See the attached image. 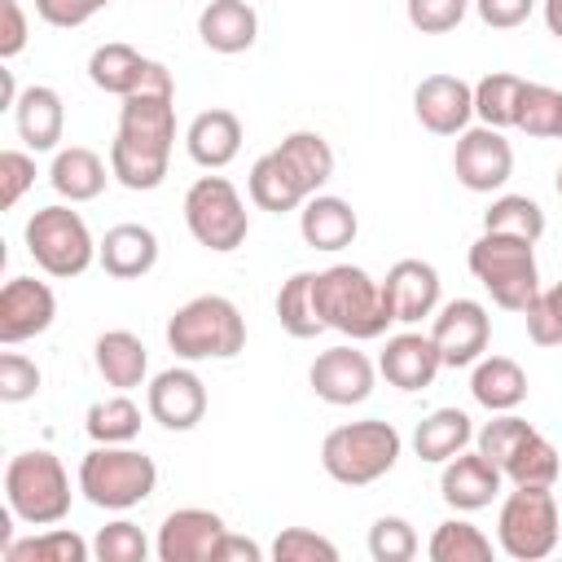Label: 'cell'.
Masks as SVG:
<instances>
[{
    "instance_id": "1",
    "label": "cell",
    "mask_w": 562,
    "mask_h": 562,
    "mask_svg": "<svg viewBox=\"0 0 562 562\" xmlns=\"http://www.w3.org/2000/svg\"><path fill=\"white\" fill-rule=\"evenodd\" d=\"M176 145V92H132L119 105V132L110 140V171L123 189L149 193L167 180Z\"/></svg>"
},
{
    "instance_id": "2",
    "label": "cell",
    "mask_w": 562,
    "mask_h": 562,
    "mask_svg": "<svg viewBox=\"0 0 562 562\" xmlns=\"http://www.w3.org/2000/svg\"><path fill=\"white\" fill-rule=\"evenodd\" d=\"M316 312L325 329H338L351 342H373L386 334V325H395L382 281H373L360 263H329L316 272Z\"/></svg>"
},
{
    "instance_id": "3",
    "label": "cell",
    "mask_w": 562,
    "mask_h": 562,
    "mask_svg": "<svg viewBox=\"0 0 562 562\" xmlns=\"http://www.w3.org/2000/svg\"><path fill=\"white\" fill-rule=\"evenodd\" d=\"M167 347L176 360H233L246 347V316L224 294H198L167 316Z\"/></svg>"
},
{
    "instance_id": "4",
    "label": "cell",
    "mask_w": 562,
    "mask_h": 562,
    "mask_svg": "<svg viewBox=\"0 0 562 562\" xmlns=\"http://www.w3.org/2000/svg\"><path fill=\"white\" fill-rule=\"evenodd\" d=\"M400 452H404V435L391 422H382V417L334 426L321 439V465L342 487H369V483H378L382 474L395 470Z\"/></svg>"
},
{
    "instance_id": "5",
    "label": "cell",
    "mask_w": 562,
    "mask_h": 562,
    "mask_svg": "<svg viewBox=\"0 0 562 562\" xmlns=\"http://www.w3.org/2000/svg\"><path fill=\"white\" fill-rule=\"evenodd\" d=\"M154 487H158V465H154V457H145L132 443H97L79 461V492L97 509L123 514V509L149 501Z\"/></svg>"
},
{
    "instance_id": "6",
    "label": "cell",
    "mask_w": 562,
    "mask_h": 562,
    "mask_svg": "<svg viewBox=\"0 0 562 562\" xmlns=\"http://www.w3.org/2000/svg\"><path fill=\"white\" fill-rule=\"evenodd\" d=\"M470 272L505 312H527L540 294V268H536V241L509 237V233H483L470 246Z\"/></svg>"
},
{
    "instance_id": "7",
    "label": "cell",
    "mask_w": 562,
    "mask_h": 562,
    "mask_svg": "<svg viewBox=\"0 0 562 562\" xmlns=\"http://www.w3.org/2000/svg\"><path fill=\"white\" fill-rule=\"evenodd\" d=\"M70 474L48 448H26L4 465V505L31 527H53L70 514Z\"/></svg>"
},
{
    "instance_id": "8",
    "label": "cell",
    "mask_w": 562,
    "mask_h": 562,
    "mask_svg": "<svg viewBox=\"0 0 562 562\" xmlns=\"http://www.w3.org/2000/svg\"><path fill=\"white\" fill-rule=\"evenodd\" d=\"M22 241H26V255L35 259V268L48 272V277H57V281H70V277L88 272L92 259H97L92 228H88L83 215L70 211L66 202L40 206V211L26 220Z\"/></svg>"
},
{
    "instance_id": "9",
    "label": "cell",
    "mask_w": 562,
    "mask_h": 562,
    "mask_svg": "<svg viewBox=\"0 0 562 562\" xmlns=\"http://www.w3.org/2000/svg\"><path fill=\"white\" fill-rule=\"evenodd\" d=\"M184 228L198 246L228 255L250 237V211L228 176H198L184 189Z\"/></svg>"
},
{
    "instance_id": "10",
    "label": "cell",
    "mask_w": 562,
    "mask_h": 562,
    "mask_svg": "<svg viewBox=\"0 0 562 562\" xmlns=\"http://www.w3.org/2000/svg\"><path fill=\"white\" fill-rule=\"evenodd\" d=\"M562 518L553 487H514L496 514V549L514 562H540L558 549Z\"/></svg>"
},
{
    "instance_id": "11",
    "label": "cell",
    "mask_w": 562,
    "mask_h": 562,
    "mask_svg": "<svg viewBox=\"0 0 562 562\" xmlns=\"http://www.w3.org/2000/svg\"><path fill=\"white\" fill-rule=\"evenodd\" d=\"M88 79L110 92V97H132V92H176L171 70L145 53H136L132 44H97L88 57Z\"/></svg>"
},
{
    "instance_id": "12",
    "label": "cell",
    "mask_w": 562,
    "mask_h": 562,
    "mask_svg": "<svg viewBox=\"0 0 562 562\" xmlns=\"http://www.w3.org/2000/svg\"><path fill=\"white\" fill-rule=\"evenodd\" d=\"M430 338L439 347L443 369H470L492 342V316L479 299H448L430 321Z\"/></svg>"
},
{
    "instance_id": "13",
    "label": "cell",
    "mask_w": 562,
    "mask_h": 562,
    "mask_svg": "<svg viewBox=\"0 0 562 562\" xmlns=\"http://www.w3.org/2000/svg\"><path fill=\"white\" fill-rule=\"evenodd\" d=\"M452 171L470 193H496L514 176V149L501 127H465L452 149Z\"/></svg>"
},
{
    "instance_id": "14",
    "label": "cell",
    "mask_w": 562,
    "mask_h": 562,
    "mask_svg": "<svg viewBox=\"0 0 562 562\" xmlns=\"http://www.w3.org/2000/svg\"><path fill=\"white\" fill-rule=\"evenodd\" d=\"M307 382H312L316 400H325L334 408H351V404H364L373 395L378 364L364 351H356L351 342H342V347H329L312 360Z\"/></svg>"
},
{
    "instance_id": "15",
    "label": "cell",
    "mask_w": 562,
    "mask_h": 562,
    "mask_svg": "<svg viewBox=\"0 0 562 562\" xmlns=\"http://www.w3.org/2000/svg\"><path fill=\"white\" fill-rule=\"evenodd\" d=\"M224 518L202 505L171 509L154 536L158 562H215V544L224 540Z\"/></svg>"
},
{
    "instance_id": "16",
    "label": "cell",
    "mask_w": 562,
    "mask_h": 562,
    "mask_svg": "<svg viewBox=\"0 0 562 562\" xmlns=\"http://www.w3.org/2000/svg\"><path fill=\"white\" fill-rule=\"evenodd\" d=\"M145 408L162 430H193L206 417V382L184 364H171L149 378Z\"/></svg>"
},
{
    "instance_id": "17",
    "label": "cell",
    "mask_w": 562,
    "mask_h": 562,
    "mask_svg": "<svg viewBox=\"0 0 562 562\" xmlns=\"http://www.w3.org/2000/svg\"><path fill=\"white\" fill-rule=\"evenodd\" d=\"M413 114L435 136H461L474 119V83L461 75H426L413 88Z\"/></svg>"
},
{
    "instance_id": "18",
    "label": "cell",
    "mask_w": 562,
    "mask_h": 562,
    "mask_svg": "<svg viewBox=\"0 0 562 562\" xmlns=\"http://www.w3.org/2000/svg\"><path fill=\"white\" fill-rule=\"evenodd\" d=\"M57 316V294L48 281L35 277H9L0 290V342L18 347L35 334H44Z\"/></svg>"
},
{
    "instance_id": "19",
    "label": "cell",
    "mask_w": 562,
    "mask_h": 562,
    "mask_svg": "<svg viewBox=\"0 0 562 562\" xmlns=\"http://www.w3.org/2000/svg\"><path fill=\"white\" fill-rule=\"evenodd\" d=\"M439 290H443L439 268L426 263V259H400L382 277V299H386L395 325H417V321L435 316L439 312Z\"/></svg>"
},
{
    "instance_id": "20",
    "label": "cell",
    "mask_w": 562,
    "mask_h": 562,
    "mask_svg": "<svg viewBox=\"0 0 562 562\" xmlns=\"http://www.w3.org/2000/svg\"><path fill=\"white\" fill-rule=\"evenodd\" d=\"M501 483H505L501 465L487 461L479 448H474V452L465 448V452H457V457L443 461L439 496H443L448 509H457V514H474V509H487V505L501 496Z\"/></svg>"
},
{
    "instance_id": "21",
    "label": "cell",
    "mask_w": 562,
    "mask_h": 562,
    "mask_svg": "<svg viewBox=\"0 0 562 562\" xmlns=\"http://www.w3.org/2000/svg\"><path fill=\"white\" fill-rule=\"evenodd\" d=\"M443 360H439V347L430 334H417V329H404V334H391L382 356H378V373L400 386V391H426L435 378H439Z\"/></svg>"
},
{
    "instance_id": "22",
    "label": "cell",
    "mask_w": 562,
    "mask_h": 562,
    "mask_svg": "<svg viewBox=\"0 0 562 562\" xmlns=\"http://www.w3.org/2000/svg\"><path fill=\"white\" fill-rule=\"evenodd\" d=\"M184 149L198 167L224 171L241 154V119L224 105H211V110L193 114V123L184 127Z\"/></svg>"
},
{
    "instance_id": "23",
    "label": "cell",
    "mask_w": 562,
    "mask_h": 562,
    "mask_svg": "<svg viewBox=\"0 0 562 562\" xmlns=\"http://www.w3.org/2000/svg\"><path fill=\"white\" fill-rule=\"evenodd\" d=\"M13 123H18V136L26 149L35 154H57V140L66 132V105H61V92L48 88V83H31L22 88L18 105H13Z\"/></svg>"
},
{
    "instance_id": "24",
    "label": "cell",
    "mask_w": 562,
    "mask_h": 562,
    "mask_svg": "<svg viewBox=\"0 0 562 562\" xmlns=\"http://www.w3.org/2000/svg\"><path fill=\"white\" fill-rule=\"evenodd\" d=\"M97 263L114 277V281H136L145 272H154L158 263V237L149 224H114L105 228V237L97 241Z\"/></svg>"
},
{
    "instance_id": "25",
    "label": "cell",
    "mask_w": 562,
    "mask_h": 562,
    "mask_svg": "<svg viewBox=\"0 0 562 562\" xmlns=\"http://www.w3.org/2000/svg\"><path fill=\"white\" fill-rule=\"evenodd\" d=\"M110 176H114L110 162H105L97 149H88V145H66V149H57V154H53V167H48L53 193L66 198L70 206L101 198Z\"/></svg>"
},
{
    "instance_id": "26",
    "label": "cell",
    "mask_w": 562,
    "mask_h": 562,
    "mask_svg": "<svg viewBox=\"0 0 562 562\" xmlns=\"http://www.w3.org/2000/svg\"><path fill=\"white\" fill-rule=\"evenodd\" d=\"M299 233L312 250H342L356 241L360 233V220L351 211L347 198L338 193H312L303 206H299Z\"/></svg>"
},
{
    "instance_id": "27",
    "label": "cell",
    "mask_w": 562,
    "mask_h": 562,
    "mask_svg": "<svg viewBox=\"0 0 562 562\" xmlns=\"http://www.w3.org/2000/svg\"><path fill=\"white\" fill-rule=\"evenodd\" d=\"M198 40L211 53H224V57L246 53L259 40V13L246 0H211L198 13Z\"/></svg>"
},
{
    "instance_id": "28",
    "label": "cell",
    "mask_w": 562,
    "mask_h": 562,
    "mask_svg": "<svg viewBox=\"0 0 562 562\" xmlns=\"http://www.w3.org/2000/svg\"><path fill=\"white\" fill-rule=\"evenodd\" d=\"M92 364L105 378V386H114V391L145 386V378H149V351L132 329H105L92 342Z\"/></svg>"
},
{
    "instance_id": "29",
    "label": "cell",
    "mask_w": 562,
    "mask_h": 562,
    "mask_svg": "<svg viewBox=\"0 0 562 562\" xmlns=\"http://www.w3.org/2000/svg\"><path fill=\"white\" fill-rule=\"evenodd\" d=\"M470 395L487 413H514L527 400V373L509 356H479L470 364Z\"/></svg>"
},
{
    "instance_id": "30",
    "label": "cell",
    "mask_w": 562,
    "mask_h": 562,
    "mask_svg": "<svg viewBox=\"0 0 562 562\" xmlns=\"http://www.w3.org/2000/svg\"><path fill=\"white\" fill-rule=\"evenodd\" d=\"M470 443H474V422L461 408H435L413 430V452L422 461H435V465H443L448 457L465 452Z\"/></svg>"
},
{
    "instance_id": "31",
    "label": "cell",
    "mask_w": 562,
    "mask_h": 562,
    "mask_svg": "<svg viewBox=\"0 0 562 562\" xmlns=\"http://www.w3.org/2000/svg\"><path fill=\"white\" fill-rule=\"evenodd\" d=\"M277 321L290 338H316L325 329L321 312H316V272H290L277 290Z\"/></svg>"
},
{
    "instance_id": "32",
    "label": "cell",
    "mask_w": 562,
    "mask_h": 562,
    "mask_svg": "<svg viewBox=\"0 0 562 562\" xmlns=\"http://www.w3.org/2000/svg\"><path fill=\"white\" fill-rule=\"evenodd\" d=\"M501 474H505L514 487H553L558 474H562V457H558V448H553L540 430H531V435L509 452V461L501 465Z\"/></svg>"
},
{
    "instance_id": "33",
    "label": "cell",
    "mask_w": 562,
    "mask_h": 562,
    "mask_svg": "<svg viewBox=\"0 0 562 562\" xmlns=\"http://www.w3.org/2000/svg\"><path fill=\"white\" fill-rule=\"evenodd\" d=\"M522 75L514 70H487L479 83H474V119L487 123V127H514V114H518V97H522Z\"/></svg>"
},
{
    "instance_id": "34",
    "label": "cell",
    "mask_w": 562,
    "mask_h": 562,
    "mask_svg": "<svg viewBox=\"0 0 562 562\" xmlns=\"http://www.w3.org/2000/svg\"><path fill=\"white\" fill-rule=\"evenodd\" d=\"M430 562H492V540L470 518H443L426 544Z\"/></svg>"
},
{
    "instance_id": "35",
    "label": "cell",
    "mask_w": 562,
    "mask_h": 562,
    "mask_svg": "<svg viewBox=\"0 0 562 562\" xmlns=\"http://www.w3.org/2000/svg\"><path fill=\"white\" fill-rule=\"evenodd\" d=\"M514 127L527 132V136H536V140H562V88H549V83L527 79L522 83V97H518Z\"/></svg>"
},
{
    "instance_id": "36",
    "label": "cell",
    "mask_w": 562,
    "mask_h": 562,
    "mask_svg": "<svg viewBox=\"0 0 562 562\" xmlns=\"http://www.w3.org/2000/svg\"><path fill=\"white\" fill-rule=\"evenodd\" d=\"M83 430H88L92 443H132L140 435V408H136V400L127 391L105 395V400H97L88 408Z\"/></svg>"
},
{
    "instance_id": "37",
    "label": "cell",
    "mask_w": 562,
    "mask_h": 562,
    "mask_svg": "<svg viewBox=\"0 0 562 562\" xmlns=\"http://www.w3.org/2000/svg\"><path fill=\"white\" fill-rule=\"evenodd\" d=\"M92 544L70 527H48L31 540L4 544V562H88Z\"/></svg>"
},
{
    "instance_id": "38",
    "label": "cell",
    "mask_w": 562,
    "mask_h": 562,
    "mask_svg": "<svg viewBox=\"0 0 562 562\" xmlns=\"http://www.w3.org/2000/svg\"><path fill=\"white\" fill-rule=\"evenodd\" d=\"M483 233H509L522 241H540L544 237V211L527 193H501L483 211Z\"/></svg>"
},
{
    "instance_id": "39",
    "label": "cell",
    "mask_w": 562,
    "mask_h": 562,
    "mask_svg": "<svg viewBox=\"0 0 562 562\" xmlns=\"http://www.w3.org/2000/svg\"><path fill=\"white\" fill-rule=\"evenodd\" d=\"M149 549L154 544L145 540V531L136 522H127V518H114L92 536V558L97 562H145Z\"/></svg>"
},
{
    "instance_id": "40",
    "label": "cell",
    "mask_w": 562,
    "mask_h": 562,
    "mask_svg": "<svg viewBox=\"0 0 562 562\" xmlns=\"http://www.w3.org/2000/svg\"><path fill=\"white\" fill-rule=\"evenodd\" d=\"M531 430H536V426H531V422H522L518 413H492V422H483V426L474 430V448H479L487 461L505 465V461H509V452H514Z\"/></svg>"
},
{
    "instance_id": "41",
    "label": "cell",
    "mask_w": 562,
    "mask_h": 562,
    "mask_svg": "<svg viewBox=\"0 0 562 562\" xmlns=\"http://www.w3.org/2000/svg\"><path fill=\"white\" fill-rule=\"evenodd\" d=\"M369 558L373 562H408V558H417V531H413V522L400 518V514H382L369 527Z\"/></svg>"
},
{
    "instance_id": "42",
    "label": "cell",
    "mask_w": 562,
    "mask_h": 562,
    "mask_svg": "<svg viewBox=\"0 0 562 562\" xmlns=\"http://www.w3.org/2000/svg\"><path fill=\"white\" fill-rule=\"evenodd\" d=\"M268 553L277 562H338V544L325 540L312 527H285V531H277V540H272Z\"/></svg>"
},
{
    "instance_id": "43",
    "label": "cell",
    "mask_w": 562,
    "mask_h": 562,
    "mask_svg": "<svg viewBox=\"0 0 562 562\" xmlns=\"http://www.w3.org/2000/svg\"><path fill=\"white\" fill-rule=\"evenodd\" d=\"M522 316H527V338L536 347H558L562 342V281L540 285V294L531 299Z\"/></svg>"
},
{
    "instance_id": "44",
    "label": "cell",
    "mask_w": 562,
    "mask_h": 562,
    "mask_svg": "<svg viewBox=\"0 0 562 562\" xmlns=\"http://www.w3.org/2000/svg\"><path fill=\"white\" fill-rule=\"evenodd\" d=\"M474 0H404L408 26L422 35H448L461 26V18L470 13Z\"/></svg>"
},
{
    "instance_id": "45",
    "label": "cell",
    "mask_w": 562,
    "mask_h": 562,
    "mask_svg": "<svg viewBox=\"0 0 562 562\" xmlns=\"http://www.w3.org/2000/svg\"><path fill=\"white\" fill-rule=\"evenodd\" d=\"M40 364L26 360L22 351H4L0 356V400L4 404H22V400H35L40 391Z\"/></svg>"
},
{
    "instance_id": "46",
    "label": "cell",
    "mask_w": 562,
    "mask_h": 562,
    "mask_svg": "<svg viewBox=\"0 0 562 562\" xmlns=\"http://www.w3.org/2000/svg\"><path fill=\"white\" fill-rule=\"evenodd\" d=\"M31 184H35V158L26 149H4L0 154V206L13 211Z\"/></svg>"
},
{
    "instance_id": "47",
    "label": "cell",
    "mask_w": 562,
    "mask_h": 562,
    "mask_svg": "<svg viewBox=\"0 0 562 562\" xmlns=\"http://www.w3.org/2000/svg\"><path fill=\"white\" fill-rule=\"evenodd\" d=\"M114 0H35V13H40V22H48L57 31H75V26L92 22Z\"/></svg>"
},
{
    "instance_id": "48",
    "label": "cell",
    "mask_w": 562,
    "mask_h": 562,
    "mask_svg": "<svg viewBox=\"0 0 562 562\" xmlns=\"http://www.w3.org/2000/svg\"><path fill=\"white\" fill-rule=\"evenodd\" d=\"M474 13L492 31H514L536 13V0H474Z\"/></svg>"
},
{
    "instance_id": "49",
    "label": "cell",
    "mask_w": 562,
    "mask_h": 562,
    "mask_svg": "<svg viewBox=\"0 0 562 562\" xmlns=\"http://www.w3.org/2000/svg\"><path fill=\"white\" fill-rule=\"evenodd\" d=\"M26 48V13L18 0H0V57L13 61Z\"/></svg>"
},
{
    "instance_id": "50",
    "label": "cell",
    "mask_w": 562,
    "mask_h": 562,
    "mask_svg": "<svg viewBox=\"0 0 562 562\" xmlns=\"http://www.w3.org/2000/svg\"><path fill=\"white\" fill-rule=\"evenodd\" d=\"M215 562H263V549H259L250 536L224 531V540L215 544Z\"/></svg>"
},
{
    "instance_id": "51",
    "label": "cell",
    "mask_w": 562,
    "mask_h": 562,
    "mask_svg": "<svg viewBox=\"0 0 562 562\" xmlns=\"http://www.w3.org/2000/svg\"><path fill=\"white\" fill-rule=\"evenodd\" d=\"M18 83H13V70H0V110H13L18 105Z\"/></svg>"
},
{
    "instance_id": "52",
    "label": "cell",
    "mask_w": 562,
    "mask_h": 562,
    "mask_svg": "<svg viewBox=\"0 0 562 562\" xmlns=\"http://www.w3.org/2000/svg\"><path fill=\"white\" fill-rule=\"evenodd\" d=\"M544 26H549V35L562 40V0H544Z\"/></svg>"
},
{
    "instance_id": "53",
    "label": "cell",
    "mask_w": 562,
    "mask_h": 562,
    "mask_svg": "<svg viewBox=\"0 0 562 562\" xmlns=\"http://www.w3.org/2000/svg\"><path fill=\"white\" fill-rule=\"evenodd\" d=\"M553 189H558V198H562V167H558V176H553Z\"/></svg>"
}]
</instances>
